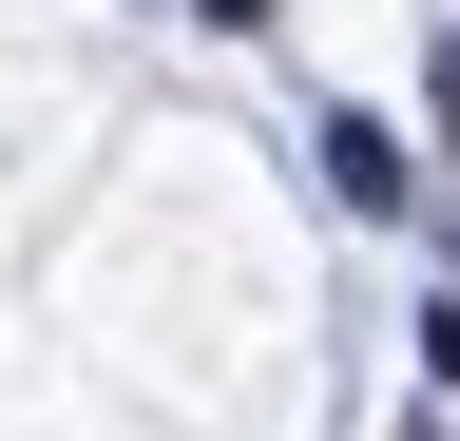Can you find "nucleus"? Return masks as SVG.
I'll return each mask as SVG.
<instances>
[{"label": "nucleus", "instance_id": "1", "mask_svg": "<svg viewBox=\"0 0 460 441\" xmlns=\"http://www.w3.org/2000/svg\"><path fill=\"white\" fill-rule=\"evenodd\" d=\"M172 20H230V39H250V20H288V0H172Z\"/></svg>", "mask_w": 460, "mask_h": 441}]
</instances>
